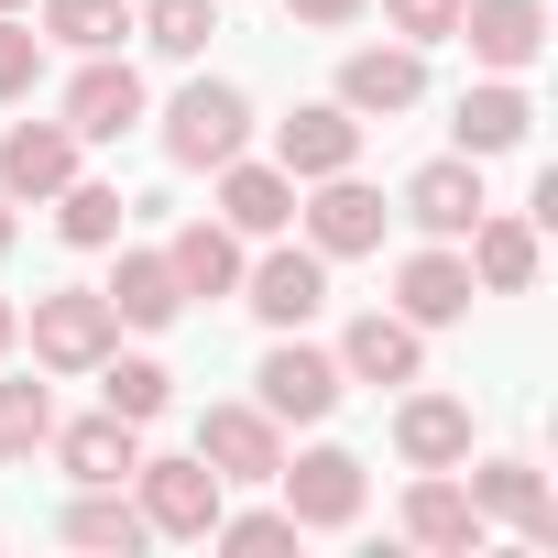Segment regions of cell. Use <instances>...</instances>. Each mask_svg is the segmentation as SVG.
<instances>
[{
	"mask_svg": "<svg viewBox=\"0 0 558 558\" xmlns=\"http://www.w3.org/2000/svg\"><path fill=\"white\" fill-rule=\"evenodd\" d=\"M395 449H405V471H460L471 460V405L460 395H405L395 405Z\"/></svg>",
	"mask_w": 558,
	"mask_h": 558,
	"instance_id": "obj_17",
	"label": "cell"
},
{
	"mask_svg": "<svg viewBox=\"0 0 558 558\" xmlns=\"http://www.w3.org/2000/svg\"><path fill=\"white\" fill-rule=\"evenodd\" d=\"M427 99V45H362L351 66H340V110L351 121H395V110H416Z\"/></svg>",
	"mask_w": 558,
	"mask_h": 558,
	"instance_id": "obj_8",
	"label": "cell"
},
{
	"mask_svg": "<svg viewBox=\"0 0 558 558\" xmlns=\"http://www.w3.org/2000/svg\"><path fill=\"white\" fill-rule=\"evenodd\" d=\"M0 12H23V0H0Z\"/></svg>",
	"mask_w": 558,
	"mask_h": 558,
	"instance_id": "obj_38",
	"label": "cell"
},
{
	"mask_svg": "<svg viewBox=\"0 0 558 558\" xmlns=\"http://www.w3.org/2000/svg\"><path fill=\"white\" fill-rule=\"evenodd\" d=\"M405 536H416V547H482L493 525H482L471 482H449V471H416V493H405Z\"/></svg>",
	"mask_w": 558,
	"mask_h": 558,
	"instance_id": "obj_22",
	"label": "cell"
},
{
	"mask_svg": "<svg viewBox=\"0 0 558 558\" xmlns=\"http://www.w3.org/2000/svg\"><path fill=\"white\" fill-rule=\"evenodd\" d=\"M99 405H110V416H132V427H154V416L175 405V373H165V362H121V351H110V362H99Z\"/></svg>",
	"mask_w": 558,
	"mask_h": 558,
	"instance_id": "obj_28",
	"label": "cell"
},
{
	"mask_svg": "<svg viewBox=\"0 0 558 558\" xmlns=\"http://www.w3.org/2000/svg\"><path fill=\"white\" fill-rule=\"evenodd\" d=\"M208 536H219V547H241V558H263V547H296V514H286V504H274V514H230V504H219V525H208Z\"/></svg>",
	"mask_w": 558,
	"mask_h": 558,
	"instance_id": "obj_33",
	"label": "cell"
},
{
	"mask_svg": "<svg viewBox=\"0 0 558 558\" xmlns=\"http://www.w3.org/2000/svg\"><path fill=\"white\" fill-rule=\"evenodd\" d=\"M45 449L66 460V482H132V460H143V427L99 405V416H77V427H56Z\"/></svg>",
	"mask_w": 558,
	"mask_h": 558,
	"instance_id": "obj_20",
	"label": "cell"
},
{
	"mask_svg": "<svg viewBox=\"0 0 558 558\" xmlns=\"http://www.w3.org/2000/svg\"><path fill=\"white\" fill-rule=\"evenodd\" d=\"M241 307H252L263 329H307V318L329 307V263H318V252H263V263H241Z\"/></svg>",
	"mask_w": 558,
	"mask_h": 558,
	"instance_id": "obj_7",
	"label": "cell"
},
{
	"mask_svg": "<svg viewBox=\"0 0 558 558\" xmlns=\"http://www.w3.org/2000/svg\"><path fill=\"white\" fill-rule=\"evenodd\" d=\"M219 219H230L241 241H274V230L296 219V175H286V165H241V154H230V165H219Z\"/></svg>",
	"mask_w": 558,
	"mask_h": 558,
	"instance_id": "obj_18",
	"label": "cell"
},
{
	"mask_svg": "<svg viewBox=\"0 0 558 558\" xmlns=\"http://www.w3.org/2000/svg\"><path fill=\"white\" fill-rule=\"evenodd\" d=\"M99 296H110L121 329H165V318L186 307V286H175V263H165V252H121V274H110Z\"/></svg>",
	"mask_w": 558,
	"mask_h": 558,
	"instance_id": "obj_24",
	"label": "cell"
},
{
	"mask_svg": "<svg viewBox=\"0 0 558 558\" xmlns=\"http://www.w3.org/2000/svg\"><path fill=\"white\" fill-rule=\"evenodd\" d=\"M12 241H23V219H12V197H0V252H12Z\"/></svg>",
	"mask_w": 558,
	"mask_h": 558,
	"instance_id": "obj_36",
	"label": "cell"
},
{
	"mask_svg": "<svg viewBox=\"0 0 558 558\" xmlns=\"http://www.w3.org/2000/svg\"><path fill=\"white\" fill-rule=\"evenodd\" d=\"M471 296H482V286H471V263H460L449 241L395 263V318H416V329H449V318H471Z\"/></svg>",
	"mask_w": 558,
	"mask_h": 558,
	"instance_id": "obj_15",
	"label": "cell"
},
{
	"mask_svg": "<svg viewBox=\"0 0 558 558\" xmlns=\"http://www.w3.org/2000/svg\"><path fill=\"white\" fill-rule=\"evenodd\" d=\"M274 482H286V514H296V536H307V525H318V536H329V525H362V493H373L351 449H307V460H274Z\"/></svg>",
	"mask_w": 558,
	"mask_h": 558,
	"instance_id": "obj_4",
	"label": "cell"
},
{
	"mask_svg": "<svg viewBox=\"0 0 558 558\" xmlns=\"http://www.w3.org/2000/svg\"><path fill=\"white\" fill-rule=\"evenodd\" d=\"M66 175H77V132L66 121H23L0 143V197H56Z\"/></svg>",
	"mask_w": 558,
	"mask_h": 558,
	"instance_id": "obj_21",
	"label": "cell"
},
{
	"mask_svg": "<svg viewBox=\"0 0 558 558\" xmlns=\"http://www.w3.org/2000/svg\"><path fill=\"white\" fill-rule=\"evenodd\" d=\"M449 132H460V154H514V143L536 132V99H525L514 77H493V88H471V99H460V121H449Z\"/></svg>",
	"mask_w": 558,
	"mask_h": 558,
	"instance_id": "obj_25",
	"label": "cell"
},
{
	"mask_svg": "<svg viewBox=\"0 0 558 558\" xmlns=\"http://www.w3.org/2000/svg\"><path fill=\"white\" fill-rule=\"evenodd\" d=\"M110 351H121V318H110L99 286H56V296H34V362H45V373H99Z\"/></svg>",
	"mask_w": 558,
	"mask_h": 558,
	"instance_id": "obj_2",
	"label": "cell"
},
{
	"mask_svg": "<svg viewBox=\"0 0 558 558\" xmlns=\"http://www.w3.org/2000/svg\"><path fill=\"white\" fill-rule=\"evenodd\" d=\"M132 34H143L154 56L186 66V56H208V34H219V0H143V23H132Z\"/></svg>",
	"mask_w": 558,
	"mask_h": 558,
	"instance_id": "obj_29",
	"label": "cell"
},
{
	"mask_svg": "<svg viewBox=\"0 0 558 558\" xmlns=\"http://www.w3.org/2000/svg\"><path fill=\"white\" fill-rule=\"evenodd\" d=\"M460 241H471L460 263H471L482 296H525V286H536V219H493V208H482Z\"/></svg>",
	"mask_w": 558,
	"mask_h": 558,
	"instance_id": "obj_19",
	"label": "cell"
},
{
	"mask_svg": "<svg viewBox=\"0 0 558 558\" xmlns=\"http://www.w3.org/2000/svg\"><path fill=\"white\" fill-rule=\"evenodd\" d=\"M12 329H23V318H12V296H0V351H12Z\"/></svg>",
	"mask_w": 558,
	"mask_h": 558,
	"instance_id": "obj_37",
	"label": "cell"
},
{
	"mask_svg": "<svg viewBox=\"0 0 558 558\" xmlns=\"http://www.w3.org/2000/svg\"><path fill=\"white\" fill-rule=\"evenodd\" d=\"M340 384H416L427 373V329L416 318H395V307H373V318H351L340 329Z\"/></svg>",
	"mask_w": 558,
	"mask_h": 558,
	"instance_id": "obj_10",
	"label": "cell"
},
{
	"mask_svg": "<svg viewBox=\"0 0 558 558\" xmlns=\"http://www.w3.org/2000/svg\"><path fill=\"white\" fill-rule=\"evenodd\" d=\"M384 23H395L405 45H449V34H460V0H384Z\"/></svg>",
	"mask_w": 558,
	"mask_h": 558,
	"instance_id": "obj_34",
	"label": "cell"
},
{
	"mask_svg": "<svg viewBox=\"0 0 558 558\" xmlns=\"http://www.w3.org/2000/svg\"><path fill=\"white\" fill-rule=\"evenodd\" d=\"M132 482H143V525H154V536H208V525H219V493H230L197 449H186V460H132Z\"/></svg>",
	"mask_w": 558,
	"mask_h": 558,
	"instance_id": "obj_6",
	"label": "cell"
},
{
	"mask_svg": "<svg viewBox=\"0 0 558 558\" xmlns=\"http://www.w3.org/2000/svg\"><path fill=\"white\" fill-rule=\"evenodd\" d=\"M197 460L219 482H274V460H286V427H274L263 405H208L197 416Z\"/></svg>",
	"mask_w": 558,
	"mask_h": 558,
	"instance_id": "obj_12",
	"label": "cell"
},
{
	"mask_svg": "<svg viewBox=\"0 0 558 558\" xmlns=\"http://www.w3.org/2000/svg\"><path fill=\"white\" fill-rule=\"evenodd\" d=\"M482 208H493V197H482V154H438V165L405 175V219H416L427 241H460Z\"/></svg>",
	"mask_w": 558,
	"mask_h": 558,
	"instance_id": "obj_13",
	"label": "cell"
},
{
	"mask_svg": "<svg viewBox=\"0 0 558 558\" xmlns=\"http://www.w3.org/2000/svg\"><path fill=\"white\" fill-rule=\"evenodd\" d=\"M143 121V66L132 56H88L77 77H66V132L77 143H121Z\"/></svg>",
	"mask_w": 558,
	"mask_h": 558,
	"instance_id": "obj_9",
	"label": "cell"
},
{
	"mask_svg": "<svg viewBox=\"0 0 558 558\" xmlns=\"http://www.w3.org/2000/svg\"><path fill=\"white\" fill-rule=\"evenodd\" d=\"M274 165H286L296 186H318V175L362 165V121H351L340 99H318V110H286V121H274Z\"/></svg>",
	"mask_w": 558,
	"mask_h": 558,
	"instance_id": "obj_11",
	"label": "cell"
},
{
	"mask_svg": "<svg viewBox=\"0 0 558 558\" xmlns=\"http://www.w3.org/2000/svg\"><path fill=\"white\" fill-rule=\"evenodd\" d=\"M471 504H482V525H514L525 547H558V504H547V471L536 460H482L471 471Z\"/></svg>",
	"mask_w": 558,
	"mask_h": 558,
	"instance_id": "obj_14",
	"label": "cell"
},
{
	"mask_svg": "<svg viewBox=\"0 0 558 558\" xmlns=\"http://www.w3.org/2000/svg\"><path fill=\"white\" fill-rule=\"evenodd\" d=\"M241 143H252V99H241L230 77H186V88H175V110H165V154L219 175Z\"/></svg>",
	"mask_w": 558,
	"mask_h": 558,
	"instance_id": "obj_1",
	"label": "cell"
},
{
	"mask_svg": "<svg viewBox=\"0 0 558 558\" xmlns=\"http://www.w3.org/2000/svg\"><path fill=\"white\" fill-rule=\"evenodd\" d=\"M296 23H318V34H340V23H362V0H286Z\"/></svg>",
	"mask_w": 558,
	"mask_h": 558,
	"instance_id": "obj_35",
	"label": "cell"
},
{
	"mask_svg": "<svg viewBox=\"0 0 558 558\" xmlns=\"http://www.w3.org/2000/svg\"><path fill=\"white\" fill-rule=\"evenodd\" d=\"M45 34L77 45V56H110V45L132 34V12H121V0H45Z\"/></svg>",
	"mask_w": 558,
	"mask_h": 558,
	"instance_id": "obj_31",
	"label": "cell"
},
{
	"mask_svg": "<svg viewBox=\"0 0 558 558\" xmlns=\"http://www.w3.org/2000/svg\"><path fill=\"white\" fill-rule=\"evenodd\" d=\"M165 263H175L186 296H241V230H230V219H186V230L165 241Z\"/></svg>",
	"mask_w": 558,
	"mask_h": 558,
	"instance_id": "obj_23",
	"label": "cell"
},
{
	"mask_svg": "<svg viewBox=\"0 0 558 558\" xmlns=\"http://www.w3.org/2000/svg\"><path fill=\"white\" fill-rule=\"evenodd\" d=\"M154 525H143V504H121V482H77V504H66V547H110V558H132Z\"/></svg>",
	"mask_w": 558,
	"mask_h": 558,
	"instance_id": "obj_26",
	"label": "cell"
},
{
	"mask_svg": "<svg viewBox=\"0 0 558 558\" xmlns=\"http://www.w3.org/2000/svg\"><path fill=\"white\" fill-rule=\"evenodd\" d=\"M121 219H132V197H121V186H99V175H66V186H56V230H66L77 252H110V241H121Z\"/></svg>",
	"mask_w": 558,
	"mask_h": 558,
	"instance_id": "obj_27",
	"label": "cell"
},
{
	"mask_svg": "<svg viewBox=\"0 0 558 558\" xmlns=\"http://www.w3.org/2000/svg\"><path fill=\"white\" fill-rule=\"evenodd\" d=\"M56 438V395L23 373V384H0V471H12V460H34Z\"/></svg>",
	"mask_w": 558,
	"mask_h": 558,
	"instance_id": "obj_30",
	"label": "cell"
},
{
	"mask_svg": "<svg viewBox=\"0 0 558 558\" xmlns=\"http://www.w3.org/2000/svg\"><path fill=\"white\" fill-rule=\"evenodd\" d=\"M460 45H471L493 77H514V66L547 56V12H536V0H460Z\"/></svg>",
	"mask_w": 558,
	"mask_h": 558,
	"instance_id": "obj_16",
	"label": "cell"
},
{
	"mask_svg": "<svg viewBox=\"0 0 558 558\" xmlns=\"http://www.w3.org/2000/svg\"><path fill=\"white\" fill-rule=\"evenodd\" d=\"M252 384H263L252 405H263L274 427H318V416L340 405V362H329V351H307L296 329H274V351H263V373H252Z\"/></svg>",
	"mask_w": 558,
	"mask_h": 558,
	"instance_id": "obj_3",
	"label": "cell"
},
{
	"mask_svg": "<svg viewBox=\"0 0 558 558\" xmlns=\"http://www.w3.org/2000/svg\"><path fill=\"white\" fill-rule=\"evenodd\" d=\"M34 77H45V34H34L23 12H0V99H23Z\"/></svg>",
	"mask_w": 558,
	"mask_h": 558,
	"instance_id": "obj_32",
	"label": "cell"
},
{
	"mask_svg": "<svg viewBox=\"0 0 558 558\" xmlns=\"http://www.w3.org/2000/svg\"><path fill=\"white\" fill-rule=\"evenodd\" d=\"M384 186H362L351 165L340 175H318V197H307V252L318 263H351V252H384Z\"/></svg>",
	"mask_w": 558,
	"mask_h": 558,
	"instance_id": "obj_5",
	"label": "cell"
}]
</instances>
